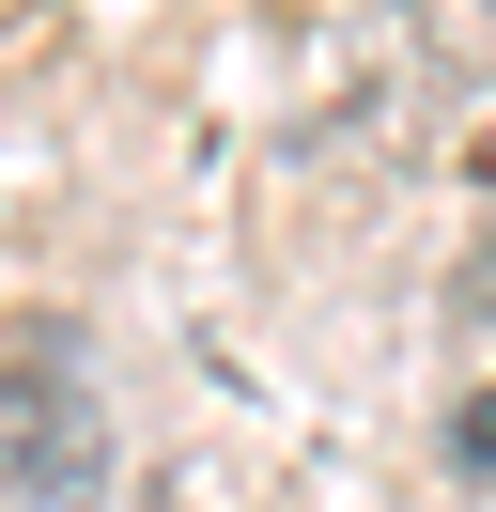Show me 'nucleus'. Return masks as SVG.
Segmentation results:
<instances>
[{"label": "nucleus", "instance_id": "f257e3e1", "mask_svg": "<svg viewBox=\"0 0 496 512\" xmlns=\"http://www.w3.org/2000/svg\"><path fill=\"white\" fill-rule=\"evenodd\" d=\"M93 481V388L47 326L0 342V512H62Z\"/></svg>", "mask_w": 496, "mask_h": 512}]
</instances>
